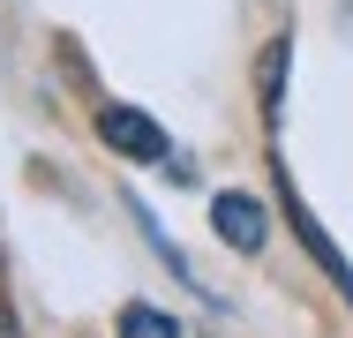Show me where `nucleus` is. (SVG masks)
Returning a JSON list of instances; mask_svg holds the SVG:
<instances>
[{
    "mask_svg": "<svg viewBox=\"0 0 353 338\" xmlns=\"http://www.w3.org/2000/svg\"><path fill=\"white\" fill-rule=\"evenodd\" d=\"M98 143L121 150V158H136V166L165 158V128H158L143 106H105V113H98Z\"/></svg>",
    "mask_w": 353,
    "mask_h": 338,
    "instance_id": "nucleus-1",
    "label": "nucleus"
},
{
    "mask_svg": "<svg viewBox=\"0 0 353 338\" xmlns=\"http://www.w3.org/2000/svg\"><path fill=\"white\" fill-rule=\"evenodd\" d=\"M211 226L225 233V248H241V256H256V248L271 241V218H263V203H256V196H241V188L211 196Z\"/></svg>",
    "mask_w": 353,
    "mask_h": 338,
    "instance_id": "nucleus-2",
    "label": "nucleus"
},
{
    "mask_svg": "<svg viewBox=\"0 0 353 338\" xmlns=\"http://www.w3.org/2000/svg\"><path fill=\"white\" fill-rule=\"evenodd\" d=\"M285 218H293V241H301V248H308V256L323 264V278H331V286H339V293L353 301V264L339 256V248H331V233H323V226L308 218V203L293 196V181H285Z\"/></svg>",
    "mask_w": 353,
    "mask_h": 338,
    "instance_id": "nucleus-3",
    "label": "nucleus"
},
{
    "mask_svg": "<svg viewBox=\"0 0 353 338\" xmlns=\"http://www.w3.org/2000/svg\"><path fill=\"white\" fill-rule=\"evenodd\" d=\"M285 61H293V38H271L263 61H256V90H263V121H279L285 106Z\"/></svg>",
    "mask_w": 353,
    "mask_h": 338,
    "instance_id": "nucleus-4",
    "label": "nucleus"
},
{
    "mask_svg": "<svg viewBox=\"0 0 353 338\" xmlns=\"http://www.w3.org/2000/svg\"><path fill=\"white\" fill-rule=\"evenodd\" d=\"M128 210H136V226H143V241H150V256H158V264L173 270V278H181V286H196V293H203V278H196V270H188V256H181V248H173V241H165V226H158V218H150V210H143V203H128ZM203 301H211V293H203Z\"/></svg>",
    "mask_w": 353,
    "mask_h": 338,
    "instance_id": "nucleus-5",
    "label": "nucleus"
},
{
    "mask_svg": "<svg viewBox=\"0 0 353 338\" xmlns=\"http://www.w3.org/2000/svg\"><path fill=\"white\" fill-rule=\"evenodd\" d=\"M121 338H181V324L165 308H150V301H128L121 308Z\"/></svg>",
    "mask_w": 353,
    "mask_h": 338,
    "instance_id": "nucleus-6",
    "label": "nucleus"
},
{
    "mask_svg": "<svg viewBox=\"0 0 353 338\" xmlns=\"http://www.w3.org/2000/svg\"><path fill=\"white\" fill-rule=\"evenodd\" d=\"M0 338H15V316H8V308H0Z\"/></svg>",
    "mask_w": 353,
    "mask_h": 338,
    "instance_id": "nucleus-7",
    "label": "nucleus"
}]
</instances>
